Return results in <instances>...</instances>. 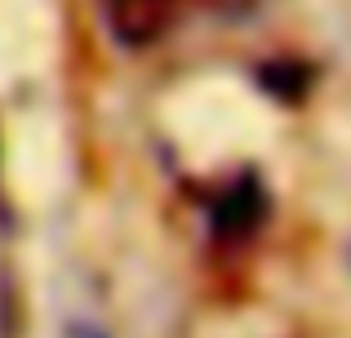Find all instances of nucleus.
Wrapping results in <instances>:
<instances>
[{
	"label": "nucleus",
	"instance_id": "nucleus-1",
	"mask_svg": "<svg viewBox=\"0 0 351 338\" xmlns=\"http://www.w3.org/2000/svg\"><path fill=\"white\" fill-rule=\"evenodd\" d=\"M267 218V191L254 178H236L214 196V232L218 236H249Z\"/></svg>",
	"mask_w": 351,
	"mask_h": 338
},
{
	"label": "nucleus",
	"instance_id": "nucleus-2",
	"mask_svg": "<svg viewBox=\"0 0 351 338\" xmlns=\"http://www.w3.org/2000/svg\"><path fill=\"white\" fill-rule=\"evenodd\" d=\"M173 5L178 0H107V23H112L116 40L134 49V45H147L165 32Z\"/></svg>",
	"mask_w": 351,
	"mask_h": 338
},
{
	"label": "nucleus",
	"instance_id": "nucleus-3",
	"mask_svg": "<svg viewBox=\"0 0 351 338\" xmlns=\"http://www.w3.org/2000/svg\"><path fill=\"white\" fill-rule=\"evenodd\" d=\"M76 338H98V334H89V330H76Z\"/></svg>",
	"mask_w": 351,
	"mask_h": 338
}]
</instances>
